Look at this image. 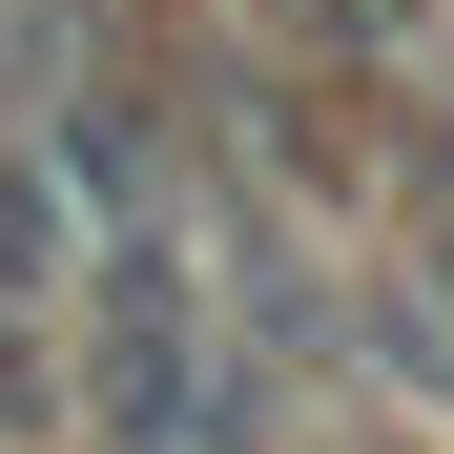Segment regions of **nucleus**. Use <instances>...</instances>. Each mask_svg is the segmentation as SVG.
I'll use <instances>...</instances> for the list:
<instances>
[{
  "label": "nucleus",
  "instance_id": "f03ea898",
  "mask_svg": "<svg viewBox=\"0 0 454 454\" xmlns=\"http://www.w3.org/2000/svg\"><path fill=\"white\" fill-rule=\"evenodd\" d=\"M393 207H413V248H393V289H413V372L454 393V83L413 104V166H393Z\"/></svg>",
  "mask_w": 454,
  "mask_h": 454
},
{
  "label": "nucleus",
  "instance_id": "f257e3e1",
  "mask_svg": "<svg viewBox=\"0 0 454 454\" xmlns=\"http://www.w3.org/2000/svg\"><path fill=\"white\" fill-rule=\"evenodd\" d=\"M83 413H104V454H227V434H248L227 289H207L186 227H145V248L83 269Z\"/></svg>",
  "mask_w": 454,
  "mask_h": 454
}]
</instances>
